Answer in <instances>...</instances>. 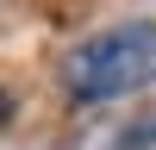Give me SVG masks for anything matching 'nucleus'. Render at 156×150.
Returning <instances> with one entry per match:
<instances>
[{
	"label": "nucleus",
	"mask_w": 156,
	"mask_h": 150,
	"mask_svg": "<svg viewBox=\"0 0 156 150\" xmlns=\"http://www.w3.org/2000/svg\"><path fill=\"white\" fill-rule=\"evenodd\" d=\"M150 81H156V25L150 19L100 31L69 56V94L75 100H119V94H137Z\"/></svg>",
	"instance_id": "f257e3e1"
},
{
	"label": "nucleus",
	"mask_w": 156,
	"mask_h": 150,
	"mask_svg": "<svg viewBox=\"0 0 156 150\" xmlns=\"http://www.w3.org/2000/svg\"><path fill=\"white\" fill-rule=\"evenodd\" d=\"M150 138H156V119H150V125H137V131H125V138H119V150H131V144H150Z\"/></svg>",
	"instance_id": "f03ea898"
}]
</instances>
